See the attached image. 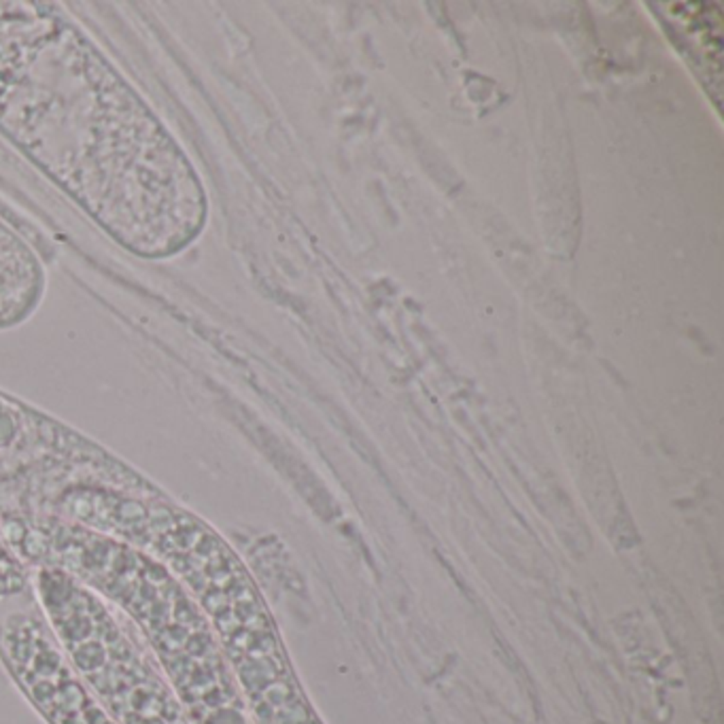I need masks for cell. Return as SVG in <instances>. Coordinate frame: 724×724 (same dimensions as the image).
<instances>
[{
    "label": "cell",
    "mask_w": 724,
    "mask_h": 724,
    "mask_svg": "<svg viewBox=\"0 0 724 724\" xmlns=\"http://www.w3.org/2000/svg\"><path fill=\"white\" fill-rule=\"evenodd\" d=\"M0 134L132 255L177 257L209 221L181 143L53 5L0 3Z\"/></svg>",
    "instance_id": "6da1fadb"
}]
</instances>
